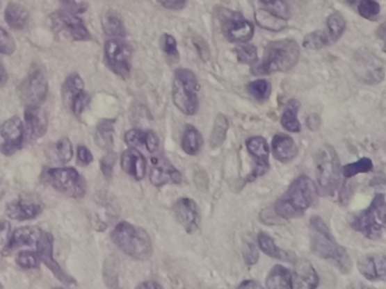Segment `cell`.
Segmentation results:
<instances>
[{
	"label": "cell",
	"instance_id": "d590c367",
	"mask_svg": "<svg viewBox=\"0 0 386 289\" xmlns=\"http://www.w3.org/2000/svg\"><path fill=\"white\" fill-rule=\"evenodd\" d=\"M228 126H230V124H228L227 117L219 113L217 117H216L213 133H211V135H210V146H211V147L217 148L219 147V146H222L225 138H226Z\"/></svg>",
	"mask_w": 386,
	"mask_h": 289
},
{
	"label": "cell",
	"instance_id": "11a10c76",
	"mask_svg": "<svg viewBox=\"0 0 386 289\" xmlns=\"http://www.w3.org/2000/svg\"><path fill=\"white\" fill-rule=\"evenodd\" d=\"M159 137L156 135V133L154 131H147L146 144H145L147 151L152 154L156 153L157 149H159Z\"/></svg>",
	"mask_w": 386,
	"mask_h": 289
},
{
	"label": "cell",
	"instance_id": "7c38bea8",
	"mask_svg": "<svg viewBox=\"0 0 386 289\" xmlns=\"http://www.w3.org/2000/svg\"><path fill=\"white\" fill-rule=\"evenodd\" d=\"M131 57V47L119 38H113L105 42V63L114 74L122 79H127L130 76Z\"/></svg>",
	"mask_w": 386,
	"mask_h": 289
},
{
	"label": "cell",
	"instance_id": "7dc6e473",
	"mask_svg": "<svg viewBox=\"0 0 386 289\" xmlns=\"http://www.w3.org/2000/svg\"><path fill=\"white\" fill-rule=\"evenodd\" d=\"M161 47L163 51L172 59H179V50H177V40L171 34H163L161 38Z\"/></svg>",
	"mask_w": 386,
	"mask_h": 289
},
{
	"label": "cell",
	"instance_id": "e575fe53",
	"mask_svg": "<svg viewBox=\"0 0 386 289\" xmlns=\"http://www.w3.org/2000/svg\"><path fill=\"white\" fill-rule=\"evenodd\" d=\"M49 154H50L52 158H54V160H57V162L63 163V164L70 162L72 158V155H74L72 142H70L67 137L59 139V140L54 144V147H52L51 151H50Z\"/></svg>",
	"mask_w": 386,
	"mask_h": 289
},
{
	"label": "cell",
	"instance_id": "681fc988",
	"mask_svg": "<svg viewBox=\"0 0 386 289\" xmlns=\"http://www.w3.org/2000/svg\"><path fill=\"white\" fill-rule=\"evenodd\" d=\"M147 133L141 130L131 129L124 135V140L130 148H138L146 144Z\"/></svg>",
	"mask_w": 386,
	"mask_h": 289
},
{
	"label": "cell",
	"instance_id": "60d3db41",
	"mask_svg": "<svg viewBox=\"0 0 386 289\" xmlns=\"http://www.w3.org/2000/svg\"><path fill=\"white\" fill-rule=\"evenodd\" d=\"M264 3L266 9L275 14V16L282 18L284 21L289 19L291 16V7L288 0H260Z\"/></svg>",
	"mask_w": 386,
	"mask_h": 289
},
{
	"label": "cell",
	"instance_id": "52a82bcc",
	"mask_svg": "<svg viewBox=\"0 0 386 289\" xmlns=\"http://www.w3.org/2000/svg\"><path fill=\"white\" fill-rule=\"evenodd\" d=\"M41 181L70 198L81 199L86 195V181L74 167H45Z\"/></svg>",
	"mask_w": 386,
	"mask_h": 289
},
{
	"label": "cell",
	"instance_id": "f5cc1de1",
	"mask_svg": "<svg viewBox=\"0 0 386 289\" xmlns=\"http://www.w3.org/2000/svg\"><path fill=\"white\" fill-rule=\"evenodd\" d=\"M192 41H193V44H195V49H197L198 53L200 56L201 59L204 61L209 60L210 50L206 41L199 38V36H195V38L192 39Z\"/></svg>",
	"mask_w": 386,
	"mask_h": 289
},
{
	"label": "cell",
	"instance_id": "83f0119b",
	"mask_svg": "<svg viewBox=\"0 0 386 289\" xmlns=\"http://www.w3.org/2000/svg\"><path fill=\"white\" fill-rule=\"evenodd\" d=\"M29 12L24 6L17 3H9L5 10V21L13 30L21 31L25 28L29 22Z\"/></svg>",
	"mask_w": 386,
	"mask_h": 289
},
{
	"label": "cell",
	"instance_id": "ffe728a7",
	"mask_svg": "<svg viewBox=\"0 0 386 289\" xmlns=\"http://www.w3.org/2000/svg\"><path fill=\"white\" fill-rule=\"evenodd\" d=\"M174 214L177 222L188 233H195L200 225L199 208L192 199L181 198L174 205Z\"/></svg>",
	"mask_w": 386,
	"mask_h": 289
},
{
	"label": "cell",
	"instance_id": "4316f807",
	"mask_svg": "<svg viewBox=\"0 0 386 289\" xmlns=\"http://www.w3.org/2000/svg\"><path fill=\"white\" fill-rule=\"evenodd\" d=\"M257 244H259L261 251L266 253V256H271V258L282 260V261L291 262V263L297 260L293 252L282 250L280 247H277L273 238L266 233L259 234Z\"/></svg>",
	"mask_w": 386,
	"mask_h": 289
},
{
	"label": "cell",
	"instance_id": "1f68e13d",
	"mask_svg": "<svg viewBox=\"0 0 386 289\" xmlns=\"http://www.w3.org/2000/svg\"><path fill=\"white\" fill-rule=\"evenodd\" d=\"M114 120L104 119L96 126L94 139L99 148L111 151L113 147Z\"/></svg>",
	"mask_w": 386,
	"mask_h": 289
},
{
	"label": "cell",
	"instance_id": "ba28073f",
	"mask_svg": "<svg viewBox=\"0 0 386 289\" xmlns=\"http://www.w3.org/2000/svg\"><path fill=\"white\" fill-rule=\"evenodd\" d=\"M351 227L369 240L380 238L386 229V199L383 193L375 195L369 207L353 218Z\"/></svg>",
	"mask_w": 386,
	"mask_h": 289
},
{
	"label": "cell",
	"instance_id": "5bb4252c",
	"mask_svg": "<svg viewBox=\"0 0 386 289\" xmlns=\"http://www.w3.org/2000/svg\"><path fill=\"white\" fill-rule=\"evenodd\" d=\"M63 101L76 117H81L90 103V95L85 92L84 81L77 72H72L61 86Z\"/></svg>",
	"mask_w": 386,
	"mask_h": 289
},
{
	"label": "cell",
	"instance_id": "d4e9b609",
	"mask_svg": "<svg viewBox=\"0 0 386 289\" xmlns=\"http://www.w3.org/2000/svg\"><path fill=\"white\" fill-rule=\"evenodd\" d=\"M121 167L129 176L136 181H140L146 175L147 160L144 155L136 148H129L121 156Z\"/></svg>",
	"mask_w": 386,
	"mask_h": 289
},
{
	"label": "cell",
	"instance_id": "9f6ffc18",
	"mask_svg": "<svg viewBox=\"0 0 386 289\" xmlns=\"http://www.w3.org/2000/svg\"><path fill=\"white\" fill-rule=\"evenodd\" d=\"M161 6L171 10H181L186 5V0H156Z\"/></svg>",
	"mask_w": 386,
	"mask_h": 289
},
{
	"label": "cell",
	"instance_id": "6f0895ef",
	"mask_svg": "<svg viewBox=\"0 0 386 289\" xmlns=\"http://www.w3.org/2000/svg\"><path fill=\"white\" fill-rule=\"evenodd\" d=\"M10 225L7 222H0V245H6L9 238Z\"/></svg>",
	"mask_w": 386,
	"mask_h": 289
},
{
	"label": "cell",
	"instance_id": "2e32d148",
	"mask_svg": "<svg viewBox=\"0 0 386 289\" xmlns=\"http://www.w3.org/2000/svg\"><path fill=\"white\" fill-rule=\"evenodd\" d=\"M54 235L50 233L42 231L40 235L39 240L36 242V253L39 256L40 261L43 262L49 270L51 271L54 274V277L57 278L59 281L65 283L66 286H72L75 285V278H72L70 274H67L61 268V265L56 261L54 258Z\"/></svg>",
	"mask_w": 386,
	"mask_h": 289
},
{
	"label": "cell",
	"instance_id": "b9f144b4",
	"mask_svg": "<svg viewBox=\"0 0 386 289\" xmlns=\"http://www.w3.org/2000/svg\"><path fill=\"white\" fill-rule=\"evenodd\" d=\"M246 90L257 101H266L269 99L271 86H270L269 81H266V79H257V81L249 83L246 86Z\"/></svg>",
	"mask_w": 386,
	"mask_h": 289
},
{
	"label": "cell",
	"instance_id": "836d02e7",
	"mask_svg": "<svg viewBox=\"0 0 386 289\" xmlns=\"http://www.w3.org/2000/svg\"><path fill=\"white\" fill-rule=\"evenodd\" d=\"M204 140L197 128L193 126H186L182 137V149L188 155H195L202 147Z\"/></svg>",
	"mask_w": 386,
	"mask_h": 289
},
{
	"label": "cell",
	"instance_id": "7a4b0ae2",
	"mask_svg": "<svg viewBox=\"0 0 386 289\" xmlns=\"http://www.w3.org/2000/svg\"><path fill=\"white\" fill-rule=\"evenodd\" d=\"M318 195V187L313 180L302 175L293 181L287 192L277 200L275 204V214L284 220L303 216L314 204Z\"/></svg>",
	"mask_w": 386,
	"mask_h": 289
},
{
	"label": "cell",
	"instance_id": "ee69618b",
	"mask_svg": "<svg viewBox=\"0 0 386 289\" xmlns=\"http://www.w3.org/2000/svg\"><path fill=\"white\" fill-rule=\"evenodd\" d=\"M235 51L237 54V60L240 61L241 63L255 65V63H257V50L255 45L249 44V43L239 45L235 49Z\"/></svg>",
	"mask_w": 386,
	"mask_h": 289
},
{
	"label": "cell",
	"instance_id": "cb8c5ba5",
	"mask_svg": "<svg viewBox=\"0 0 386 289\" xmlns=\"http://www.w3.org/2000/svg\"><path fill=\"white\" fill-rule=\"evenodd\" d=\"M293 272V288H316L319 285L318 272L309 260H296Z\"/></svg>",
	"mask_w": 386,
	"mask_h": 289
},
{
	"label": "cell",
	"instance_id": "3957f363",
	"mask_svg": "<svg viewBox=\"0 0 386 289\" xmlns=\"http://www.w3.org/2000/svg\"><path fill=\"white\" fill-rule=\"evenodd\" d=\"M300 45L295 40L273 41L266 45L260 63L252 67L253 75H270L273 72H287L296 66L300 59Z\"/></svg>",
	"mask_w": 386,
	"mask_h": 289
},
{
	"label": "cell",
	"instance_id": "f907efd6",
	"mask_svg": "<svg viewBox=\"0 0 386 289\" xmlns=\"http://www.w3.org/2000/svg\"><path fill=\"white\" fill-rule=\"evenodd\" d=\"M243 256L246 265H252L257 263L259 260V251H257L255 244L246 243L243 247Z\"/></svg>",
	"mask_w": 386,
	"mask_h": 289
},
{
	"label": "cell",
	"instance_id": "7402d4cb",
	"mask_svg": "<svg viewBox=\"0 0 386 289\" xmlns=\"http://www.w3.org/2000/svg\"><path fill=\"white\" fill-rule=\"evenodd\" d=\"M358 270L369 281H386L385 254H371L358 260Z\"/></svg>",
	"mask_w": 386,
	"mask_h": 289
},
{
	"label": "cell",
	"instance_id": "03108f58",
	"mask_svg": "<svg viewBox=\"0 0 386 289\" xmlns=\"http://www.w3.org/2000/svg\"><path fill=\"white\" fill-rule=\"evenodd\" d=\"M0 184H1V179H0Z\"/></svg>",
	"mask_w": 386,
	"mask_h": 289
},
{
	"label": "cell",
	"instance_id": "f546056e",
	"mask_svg": "<svg viewBox=\"0 0 386 289\" xmlns=\"http://www.w3.org/2000/svg\"><path fill=\"white\" fill-rule=\"evenodd\" d=\"M102 28L104 33L111 38H123L126 35V28L123 25L122 17L113 9H110L103 15Z\"/></svg>",
	"mask_w": 386,
	"mask_h": 289
},
{
	"label": "cell",
	"instance_id": "91938a15",
	"mask_svg": "<svg viewBox=\"0 0 386 289\" xmlns=\"http://www.w3.org/2000/svg\"><path fill=\"white\" fill-rule=\"evenodd\" d=\"M376 34H378V39H380V41H382V43H383L384 51L386 52V22L378 27Z\"/></svg>",
	"mask_w": 386,
	"mask_h": 289
},
{
	"label": "cell",
	"instance_id": "ac0fdd59",
	"mask_svg": "<svg viewBox=\"0 0 386 289\" xmlns=\"http://www.w3.org/2000/svg\"><path fill=\"white\" fill-rule=\"evenodd\" d=\"M25 131L29 138L38 140L48 131V115L41 106H26L24 111Z\"/></svg>",
	"mask_w": 386,
	"mask_h": 289
},
{
	"label": "cell",
	"instance_id": "603a6c76",
	"mask_svg": "<svg viewBox=\"0 0 386 289\" xmlns=\"http://www.w3.org/2000/svg\"><path fill=\"white\" fill-rule=\"evenodd\" d=\"M41 233H42V229L35 227V226H25V227L15 229L9 236L6 245L3 247V254L8 256L18 247L35 245Z\"/></svg>",
	"mask_w": 386,
	"mask_h": 289
},
{
	"label": "cell",
	"instance_id": "94428289",
	"mask_svg": "<svg viewBox=\"0 0 386 289\" xmlns=\"http://www.w3.org/2000/svg\"><path fill=\"white\" fill-rule=\"evenodd\" d=\"M240 288H244V287H248V288H261V285L257 283L255 280H244L242 283H241Z\"/></svg>",
	"mask_w": 386,
	"mask_h": 289
},
{
	"label": "cell",
	"instance_id": "f6af8a7d",
	"mask_svg": "<svg viewBox=\"0 0 386 289\" xmlns=\"http://www.w3.org/2000/svg\"><path fill=\"white\" fill-rule=\"evenodd\" d=\"M16 263L22 269H26V270L38 269L40 265V258L38 253L32 252V251H21L16 256Z\"/></svg>",
	"mask_w": 386,
	"mask_h": 289
},
{
	"label": "cell",
	"instance_id": "bcb514c9",
	"mask_svg": "<svg viewBox=\"0 0 386 289\" xmlns=\"http://www.w3.org/2000/svg\"><path fill=\"white\" fill-rule=\"evenodd\" d=\"M16 50V42L12 34L0 26V53L12 56Z\"/></svg>",
	"mask_w": 386,
	"mask_h": 289
},
{
	"label": "cell",
	"instance_id": "d6a6232c",
	"mask_svg": "<svg viewBox=\"0 0 386 289\" xmlns=\"http://www.w3.org/2000/svg\"><path fill=\"white\" fill-rule=\"evenodd\" d=\"M300 103L297 99H293L288 101L287 104L284 106V113L282 117V124L284 129L289 133H300V124L297 115L300 111Z\"/></svg>",
	"mask_w": 386,
	"mask_h": 289
},
{
	"label": "cell",
	"instance_id": "5b68a950",
	"mask_svg": "<svg viewBox=\"0 0 386 289\" xmlns=\"http://www.w3.org/2000/svg\"><path fill=\"white\" fill-rule=\"evenodd\" d=\"M315 171L319 195L333 196L341 184L342 166L332 146L325 144L319 151L315 158Z\"/></svg>",
	"mask_w": 386,
	"mask_h": 289
},
{
	"label": "cell",
	"instance_id": "816d5d0a",
	"mask_svg": "<svg viewBox=\"0 0 386 289\" xmlns=\"http://www.w3.org/2000/svg\"><path fill=\"white\" fill-rule=\"evenodd\" d=\"M59 3H61V9L76 15L86 12L87 6L84 3H78L76 0H59Z\"/></svg>",
	"mask_w": 386,
	"mask_h": 289
},
{
	"label": "cell",
	"instance_id": "7bdbcfd3",
	"mask_svg": "<svg viewBox=\"0 0 386 289\" xmlns=\"http://www.w3.org/2000/svg\"><path fill=\"white\" fill-rule=\"evenodd\" d=\"M358 13L365 19L374 21L380 15V3L376 0H360L358 3Z\"/></svg>",
	"mask_w": 386,
	"mask_h": 289
},
{
	"label": "cell",
	"instance_id": "74e56055",
	"mask_svg": "<svg viewBox=\"0 0 386 289\" xmlns=\"http://www.w3.org/2000/svg\"><path fill=\"white\" fill-rule=\"evenodd\" d=\"M103 277L106 286H119V261L115 256H108L103 265Z\"/></svg>",
	"mask_w": 386,
	"mask_h": 289
},
{
	"label": "cell",
	"instance_id": "8992f818",
	"mask_svg": "<svg viewBox=\"0 0 386 289\" xmlns=\"http://www.w3.org/2000/svg\"><path fill=\"white\" fill-rule=\"evenodd\" d=\"M199 90L200 86L195 72L186 68L175 70L172 86L173 102L184 115H193L197 113L199 108Z\"/></svg>",
	"mask_w": 386,
	"mask_h": 289
},
{
	"label": "cell",
	"instance_id": "4dcf8cb0",
	"mask_svg": "<svg viewBox=\"0 0 386 289\" xmlns=\"http://www.w3.org/2000/svg\"><path fill=\"white\" fill-rule=\"evenodd\" d=\"M255 22L257 24L264 28V30L271 31V32H280L287 26V23L282 18L275 16L268 9H257L255 13Z\"/></svg>",
	"mask_w": 386,
	"mask_h": 289
},
{
	"label": "cell",
	"instance_id": "8fae6325",
	"mask_svg": "<svg viewBox=\"0 0 386 289\" xmlns=\"http://www.w3.org/2000/svg\"><path fill=\"white\" fill-rule=\"evenodd\" d=\"M219 21L222 24L223 34L230 42L248 43L255 35V26L240 13L222 8L219 12Z\"/></svg>",
	"mask_w": 386,
	"mask_h": 289
},
{
	"label": "cell",
	"instance_id": "4fadbf2b",
	"mask_svg": "<svg viewBox=\"0 0 386 289\" xmlns=\"http://www.w3.org/2000/svg\"><path fill=\"white\" fill-rule=\"evenodd\" d=\"M52 30L54 33L63 34L74 41H88L90 40V31L81 17L67 10H57L50 15Z\"/></svg>",
	"mask_w": 386,
	"mask_h": 289
},
{
	"label": "cell",
	"instance_id": "6da1fadb",
	"mask_svg": "<svg viewBox=\"0 0 386 289\" xmlns=\"http://www.w3.org/2000/svg\"><path fill=\"white\" fill-rule=\"evenodd\" d=\"M311 249L315 256L321 259L335 263L342 274H349L353 268V261L347 250L335 241L329 227L320 216H313L309 220Z\"/></svg>",
	"mask_w": 386,
	"mask_h": 289
},
{
	"label": "cell",
	"instance_id": "ab89813d",
	"mask_svg": "<svg viewBox=\"0 0 386 289\" xmlns=\"http://www.w3.org/2000/svg\"><path fill=\"white\" fill-rule=\"evenodd\" d=\"M373 167H374V165H373L371 158L362 157L356 162L342 166V175L346 179L355 178L356 175L360 174V173H369L373 170Z\"/></svg>",
	"mask_w": 386,
	"mask_h": 289
},
{
	"label": "cell",
	"instance_id": "680465c9",
	"mask_svg": "<svg viewBox=\"0 0 386 289\" xmlns=\"http://www.w3.org/2000/svg\"><path fill=\"white\" fill-rule=\"evenodd\" d=\"M8 79V72H7L5 66H3V61L0 59V88H3L7 84Z\"/></svg>",
	"mask_w": 386,
	"mask_h": 289
},
{
	"label": "cell",
	"instance_id": "6125c7cd",
	"mask_svg": "<svg viewBox=\"0 0 386 289\" xmlns=\"http://www.w3.org/2000/svg\"><path fill=\"white\" fill-rule=\"evenodd\" d=\"M137 287L138 288H162V286L155 281H145V283H139Z\"/></svg>",
	"mask_w": 386,
	"mask_h": 289
},
{
	"label": "cell",
	"instance_id": "277c9868",
	"mask_svg": "<svg viewBox=\"0 0 386 289\" xmlns=\"http://www.w3.org/2000/svg\"><path fill=\"white\" fill-rule=\"evenodd\" d=\"M111 238L123 253L134 259L146 261L153 254V243L150 234L138 226L121 222L112 231Z\"/></svg>",
	"mask_w": 386,
	"mask_h": 289
},
{
	"label": "cell",
	"instance_id": "9c48e42d",
	"mask_svg": "<svg viewBox=\"0 0 386 289\" xmlns=\"http://www.w3.org/2000/svg\"><path fill=\"white\" fill-rule=\"evenodd\" d=\"M48 76L39 63H33L18 86V97L26 106H41L48 95Z\"/></svg>",
	"mask_w": 386,
	"mask_h": 289
},
{
	"label": "cell",
	"instance_id": "484cf974",
	"mask_svg": "<svg viewBox=\"0 0 386 289\" xmlns=\"http://www.w3.org/2000/svg\"><path fill=\"white\" fill-rule=\"evenodd\" d=\"M273 153L275 160L288 163L293 160L298 154L296 144L291 135L277 133L273 139Z\"/></svg>",
	"mask_w": 386,
	"mask_h": 289
},
{
	"label": "cell",
	"instance_id": "e0dca14e",
	"mask_svg": "<svg viewBox=\"0 0 386 289\" xmlns=\"http://www.w3.org/2000/svg\"><path fill=\"white\" fill-rule=\"evenodd\" d=\"M150 180L155 187H163L165 184L181 183L182 175L179 170L172 165L170 160L162 155L154 156L150 160Z\"/></svg>",
	"mask_w": 386,
	"mask_h": 289
},
{
	"label": "cell",
	"instance_id": "db71d44e",
	"mask_svg": "<svg viewBox=\"0 0 386 289\" xmlns=\"http://www.w3.org/2000/svg\"><path fill=\"white\" fill-rule=\"evenodd\" d=\"M77 160L78 164L81 166L90 165V163L93 162V155L86 146H83V144L78 146Z\"/></svg>",
	"mask_w": 386,
	"mask_h": 289
},
{
	"label": "cell",
	"instance_id": "d6986e66",
	"mask_svg": "<svg viewBox=\"0 0 386 289\" xmlns=\"http://www.w3.org/2000/svg\"><path fill=\"white\" fill-rule=\"evenodd\" d=\"M246 147L257 160V166L250 175V180L253 181L259 176L266 174L269 170V146L266 144V139L260 135H255L246 140Z\"/></svg>",
	"mask_w": 386,
	"mask_h": 289
},
{
	"label": "cell",
	"instance_id": "f35d334b",
	"mask_svg": "<svg viewBox=\"0 0 386 289\" xmlns=\"http://www.w3.org/2000/svg\"><path fill=\"white\" fill-rule=\"evenodd\" d=\"M330 44H332V41L330 39L329 34L326 31L312 32V33L307 34L303 41V47L309 49V50H319L324 47H329Z\"/></svg>",
	"mask_w": 386,
	"mask_h": 289
},
{
	"label": "cell",
	"instance_id": "44dd1931",
	"mask_svg": "<svg viewBox=\"0 0 386 289\" xmlns=\"http://www.w3.org/2000/svg\"><path fill=\"white\" fill-rule=\"evenodd\" d=\"M43 209V206L33 199L19 198L7 204L6 215L10 220L25 222L42 214Z\"/></svg>",
	"mask_w": 386,
	"mask_h": 289
},
{
	"label": "cell",
	"instance_id": "e7e4bbea",
	"mask_svg": "<svg viewBox=\"0 0 386 289\" xmlns=\"http://www.w3.org/2000/svg\"><path fill=\"white\" fill-rule=\"evenodd\" d=\"M351 1H356V0H351Z\"/></svg>",
	"mask_w": 386,
	"mask_h": 289
},
{
	"label": "cell",
	"instance_id": "f1b7e54d",
	"mask_svg": "<svg viewBox=\"0 0 386 289\" xmlns=\"http://www.w3.org/2000/svg\"><path fill=\"white\" fill-rule=\"evenodd\" d=\"M268 288H293V274L284 265H275L266 277Z\"/></svg>",
	"mask_w": 386,
	"mask_h": 289
},
{
	"label": "cell",
	"instance_id": "9a60e30c",
	"mask_svg": "<svg viewBox=\"0 0 386 289\" xmlns=\"http://www.w3.org/2000/svg\"><path fill=\"white\" fill-rule=\"evenodd\" d=\"M26 131L23 121L18 117H12L0 124V153L12 156L21 151L24 144Z\"/></svg>",
	"mask_w": 386,
	"mask_h": 289
},
{
	"label": "cell",
	"instance_id": "c3c4849f",
	"mask_svg": "<svg viewBox=\"0 0 386 289\" xmlns=\"http://www.w3.org/2000/svg\"><path fill=\"white\" fill-rule=\"evenodd\" d=\"M117 160V154L114 153V151H108V153L105 154L104 156L101 158V160H99V167H101V171H102L105 179L110 180V179L112 178L114 164H115Z\"/></svg>",
	"mask_w": 386,
	"mask_h": 289
},
{
	"label": "cell",
	"instance_id": "8d00e7d4",
	"mask_svg": "<svg viewBox=\"0 0 386 289\" xmlns=\"http://www.w3.org/2000/svg\"><path fill=\"white\" fill-rule=\"evenodd\" d=\"M326 26H328L326 32L329 34L330 39L332 43H335L344 35L346 31V21L339 13H333L326 19Z\"/></svg>",
	"mask_w": 386,
	"mask_h": 289
},
{
	"label": "cell",
	"instance_id": "30bf717a",
	"mask_svg": "<svg viewBox=\"0 0 386 289\" xmlns=\"http://www.w3.org/2000/svg\"><path fill=\"white\" fill-rule=\"evenodd\" d=\"M353 74L364 84H380L385 77V67L374 53L367 50H360L353 56L351 63Z\"/></svg>",
	"mask_w": 386,
	"mask_h": 289
},
{
	"label": "cell",
	"instance_id": "be15d7a7",
	"mask_svg": "<svg viewBox=\"0 0 386 289\" xmlns=\"http://www.w3.org/2000/svg\"><path fill=\"white\" fill-rule=\"evenodd\" d=\"M0 288H3V285H1V283H0Z\"/></svg>",
	"mask_w": 386,
	"mask_h": 289
}]
</instances>
